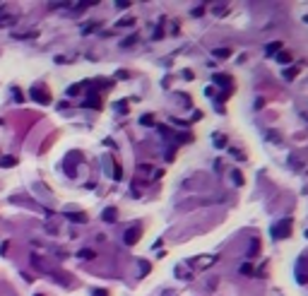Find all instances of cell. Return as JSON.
Returning a JSON list of instances; mask_svg holds the SVG:
<instances>
[{"label": "cell", "instance_id": "1", "mask_svg": "<svg viewBox=\"0 0 308 296\" xmlns=\"http://www.w3.org/2000/svg\"><path fill=\"white\" fill-rule=\"evenodd\" d=\"M289 231H291V221L284 219V221H279V224H277L275 229H272V234H275L277 239H284V236L289 234Z\"/></svg>", "mask_w": 308, "mask_h": 296}, {"label": "cell", "instance_id": "2", "mask_svg": "<svg viewBox=\"0 0 308 296\" xmlns=\"http://www.w3.org/2000/svg\"><path fill=\"white\" fill-rule=\"evenodd\" d=\"M32 97L36 99V101H41V104H48V101H51V94H46L44 89H32Z\"/></svg>", "mask_w": 308, "mask_h": 296}, {"label": "cell", "instance_id": "3", "mask_svg": "<svg viewBox=\"0 0 308 296\" xmlns=\"http://www.w3.org/2000/svg\"><path fill=\"white\" fill-rule=\"evenodd\" d=\"M137 234H140V231H137V229H130V231H128V234H125V243H135V241H137V239H140Z\"/></svg>", "mask_w": 308, "mask_h": 296}, {"label": "cell", "instance_id": "4", "mask_svg": "<svg viewBox=\"0 0 308 296\" xmlns=\"http://www.w3.org/2000/svg\"><path fill=\"white\" fill-rule=\"evenodd\" d=\"M104 219H106V221L116 219V209H106V212H104Z\"/></svg>", "mask_w": 308, "mask_h": 296}, {"label": "cell", "instance_id": "5", "mask_svg": "<svg viewBox=\"0 0 308 296\" xmlns=\"http://www.w3.org/2000/svg\"><path fill=\"white\" fill-rule=\"evenodd\" d=\"M0 164H3V166H15V164H17V159H15V157H5Z\"/></svg>", "mask_w": 308, "mask_h": 296}, {"label": "cell", "instance_id": "6", "mask_svg": "<svg viewBox=\"0 0 308 296\" xmlns=\"http://www.w3.org/2000/svg\"><path fill=\"white\" fill-rule=\"evenodd\" d=\"M279 46H282V44H272V46H267V53H277V51H279Z\"/></svg>", "mask_w": 308, "mask_h": 296}, {"label": "cell", "instance_id": "7", "mask_svg": "<svg viewBox=\"0 0 308 296\" xmlns=\"http://www.w3.org/2000/svg\"><path fill=\"white\" fill-rule=\"evenodd\" d=\"M80 255H82V258H94V253H92V251H82Z\"/></svg>", "mask_w": 308, "mask_h": 296}, {"label": "cell", "instance_id": "8", "mask_svg": "<svg viewBox=\"0 0 308 296\" xmlns=\"http://www.w3.org/2000/svg\"><path fill=\"white\" fill-rule=\"evenodd\" d=\"M36 296H41V294H36Z\"/></svg>", "mask_w": 308, "mask_h": 296}]
</instances>
